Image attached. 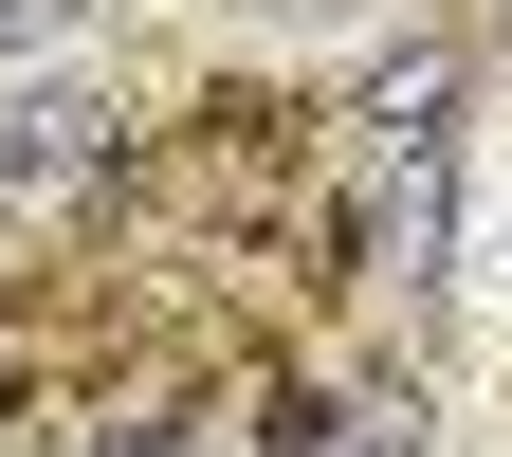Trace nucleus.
Segmentation results:
<instances>
[{
  "mask_svg": "<svg viewBox=\"0 0 512 457\" xmlns=\"http://www.w3.org/2000/svg\"><path fill=\"white\" fill-rule=\"evenodd\" d=\"M110 165H128V92H92V74L0 92V202H37V183H110Z\"/></svg>",
  "mask_w": 512,
  "mask_h": 457,
  "instance_id": "1",
  "label": "nucleus"
},
{
  "mask_svg": "<svg viewBox=\"0 0 512 457\" xmlns=\"http://www.w3.org/2000/svg\"><path fill=\"white\" fill-rule=\"evenodd\" d=\"M55 457H202V421H183V403H110V384H92Z\"/></svg>",
  "mask_w": 512,
  "mask_h": 457,
  "instance_id": "3",
  "label": "nucleus"
},
{
  "mask_svg": "<svg viewBox=\"0 0 512 457\" xmlns=\"http://www.w3.org/2000/svg\"><path fill=\"white\" fill-rule=\"evenodd\" d=\"M74 19H92V0H0V55H55Z\"/></svg>",
  "mask_w": 512,
  "mask_h": 457,
  "instance_id": "4",
  "label": "nucleus"
},
{
  "mask_svg": "<svg viewBox=\"0 0 512 457\" xmlns=\"http://www.w3.org/2000/svg\"><path fill=\"white\" fill-rule=\"evenodd\" d=\"M439 110H458V37H384L366 74H348V147H366V165H403V147H458Z\"/></svg>",
  "mask_w": 512,
  "mask_h": 457,
  "instance_id": "2",
  "label": "nucleus"
}]
</instances>
